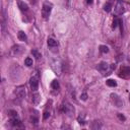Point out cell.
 <instances>
[{"label": "cell", "mask_w": 130, "mask_h": 130, "mask_svg": "<svg viewBox=\"0 0 130 130\" xmlns=\"http://www.w3.org/2000/svg\"><path fill=\"white\" fill-rule=\"evenodd\" d=\"M17 5H18V8H19L21 11H27V10H28L27 4H25V3L22 2L21 0H18V1H17Z\"/></svg>", "instance_id": "10"}, {"label": "cell", "mask_w": 130, "mask_h": 130, "mask_svg": "<svg viewBox=\"0 0 130 130\" xmlns=\"http://www.w3.org/2000/svg\"><path fill=\"white\" fill-rule=\"evenodd\" d=\"M15 94H16V96L17 98H19V99H22V98H24L25 96V94H26V92H25V87L23 86V85H20V86H17L16 88H15Z\"/></svg>", "instance_id": "6"}, {"label": "cell", "mask_w": 130, "mask_h": 130, "mask_svg": "<svg viewBox=\"0 0 130 130\" xmlns=\"http://www.w3.org/2000/svg\"><path fill=\"white\" fill-rule=\"evenodd\" d=\"M92 2H93V0H86L87 4H92Z\"/></svg>", "instance_id": "29"}, {"label": "cell", "mask_w": 130, "mask_h": 130, "mask_svg": "<svg viewBox=\"0 0 130 130\" xmlns=\"http://www.w3.org/2000/svg\"><path fill=\"white\" fill-rule=\"evenodd\" d=\"M10 124H11L12 126H14V127H21V126H22L20 120L18 119V117H17V118H11V119H10Z\"/></svg>", "instance_id": "9"}, {"label": "cell", "mask_w": 130, "mask_h": 130, "mask_svg": "<svg viewBox=\"0 0 130 130\" xmlns=\"http://www.w3.org/2000/svg\"><path fill=\"white\" fill-rule=\"evenodd\" d=\"M118 118H119L121 121H125V120H126V118H125V117H124L122 114H120V113L118 114Z\"/></svg>", "instance_id": "25"}, {"label": "cell", "mask_w": 130, "mask_h": 130, "mask_svg": "<svg viewBox=\"0 0 130 130\" xmlns=\"http://www.w3.org/2000/svg\"><path fill=\"white\" fill-rule=\"evenodd\" d=\"M100 51H101L102 53H108V52H109V48H108L107 46L102 45V46H100Z\"/></svg>", "instance_id": "22"}, {"label": "cell", "mask_w": 130, "mask_h": 130, "mask_svg": "<svg viewBox=\"0 0 130 130\" xmlns=\"http://www.w3.org/2000/svg\"><path fill=\"white\" fill-rule=\"evenodd\" d=\"M39 102H40V95H39V93H35L34 96H32V103L38 104Z\"/></svg>", "instance_id": "20"}, {"label": "cell", "mask_w": 130, "mask_h": 130, "mask_svg": "<svg viewBox=\"0 0 130 130\" xmlns=\"http://www.w3.org/2000/svg\"><path fill=\"white\" fill-rule=\"evenodd\" d=\"M111 8H112V5H111L110 3H106V4L104 5V10H105V11H108V12H109V11L111 10Z\"/></svg>", "instance_id": "24"}, {"label": "cell", "mask_w": 130, "mask_h": 130, "mask_svg": "<svg viewBox=\"0 0 130 130\" xmlns=\"http://www.w3.org/2000/svg\"><path fill=\"white\" fill-rule=\"evenodd\" d=\"M63 112L68 114V115H72L74 113V108L69 103H64V105H63Z\"/></svg>", "instance_id": "8"}, {"label": "cell", "mask_w": 130, "mask_h": 130, "mask_svg": "<svg viewBox=\"0 0 130 130\" xmlns=\"http://www.w3.org/2000/svg\"><path fill=\"white\" fill-rule=\"evenodd\" d=\"M49 117H50V113L45 112V113H44V119H48Z\"/></svg>", "instance_id": "27"}, {"label": "cell", "mask_w": 130, "mask_h": 130, "mask_svg": "<svg viewBox=\"0 0 130 130\" xmlns=\"http://www.w3.org/2000/svg\"><path fill=\"white\" fill-rule=\"evenodd\" d=\"M29 84H30L31 91H36V90L38 89V86H39V80H38V77H37V76H32V77L29 79Z\"/></svg>", "instance_id": "7"}, {"label": "cell", "mask_w": 130, "mask_h": 130, "mask_svg": "<svg viewBox=\"0 0 130 130\" xmlns=\"http://www.w3.org/2000/svg\"><path fill=\"white\" fill-rule=\"evenodd\" d=\"M51 86H52L53 89H56V90L60 88V84H59V82L57 80H53L52 83H51Z\"/></svg>", "instance_id": "16"}, {"label": "cell", "mask_w": 130, "mask_h": 130, "mask_svg": "<svg viewBox=\"0 0 130 130\" xmlns=\"http://www.w3.org/2000/svg\"><path fill=\"white\" fill-rule=\"evenodd\" d=\"M101 127H102V124H101V122H99V121H93V122L91 123V125H90V128H91V129H94V130L101 129Z\"/></svg>", "instance_id": "12"}, {"label": "cell", "mask_w": 130, "mask_h": 130, "mask_svg": "<svg viewBox=\"0 0 130 130\" xmlns=\"http://www.w3.org/2000/svg\"><path fill=\"white\" fill-rule=\"evenodd\" d=\"M84 114H81V115H79L78 116V118H77V120H78V123L79 124H82V125H84L85 124V121H84Z\"/></svg>", "instance_id": "17"}, {"label": "cell", "mask_w": 130, "mask_h": 130, "mask_svg": "<svg viewBox=\"0 0 130 130\" xmlns=\"http://www.w3.org/2000/svg\"><path fill=\"white\" fill-rule=\"evenodd\" d=\"M8 115H9L11 118H17V117H18V116H17V112L12 111V110H9V111H8Z\"/></svg>", "instance_id": "21"}, {"label": "cell", "mask_w": 130, "mask_h": 130, "mask_svg": "<svg viewBox=\"0 0 130 130\" xmlns=\"http://www.w3.org/2000/svg\"><path fill=\"white\" fill-rule=\"evenodd\" d=\"M24 64H25L27 67L31 66V65H32V59H31V58H29V57L25 58V60H24Z\"/></svg>", "instance_id": "19"}, {"label": "cell", "mask_w": 130, "mask_h": 130, "mask_svg": "<svg viewBox=\"0 0 130 130\" xmlns=\"http://www.w3.org/2000/svg\"><path fill=\"white\" fill-rule=\"evenodd\" d=\"M119 76H120V77H123V78H128V77H130V67L122 66V67L120 68Z\"/></svg>", "instance_id": "5"}, {"label": "cell", "mask_w": 130, "mask_h": 130, "mask_svg": "<svg viewBox=\"0 0 130 130\" xmlns=\"http://www.w3.org/2000/svg\"><path fill=\"white\" fill-rule=\"evenodd\" d=\"M111 96H112V100L114 101V103L116 104V106H117V107H121V106H122V102H121V100L119 99V96H118L117 94L112 93V94H111Z\"/></svg>", "instance_id": "11"}, {"label": "cell", "mask_w": 130, "mask_h": 130, "mask_svg": "<svg viewBox=\"0 0 130 130\" xmlns=\"http://www.w3.org/2000/svg\"><path fill=\"white\" fill-rule=\"evenodd\" d=\"M80 99H81V100H83V101H85V100L87 99V94H86V93H82V94H81V96H80Z\"/></svg>", "instance_id": "26"}, {"label": "cell", "mask_w": 130, "mask_h": 130, "mask_svg": "<svg viewBox=\"0 0 130 130\" xmlns=\"http://www.w3.org/2000/svg\"><path fill=\"white\" fill-rule=\"evenodd\" d=\"M18 51H19V52L21 51V47H20V46H14V47L12 48V52H13L14 54H17Z\"/></svg>", "instance_id": "23"}, {"label": "cell", "mask_w": 130, "mask_h": 130, "mask_svg": "<svg viewBox=\"0 0 130 130\" xmlns=\"http://www.w3.org/2000/svg\"><path fill=\"white\" fill-rule=\"evenodd\" d=\"M51 67H52V69L54 70V72H55L56 74H58V75L61 74V72H62V65H61V62H60L59 59H54V60H52V62H51Z\"/></svg>", "instance_id": "2"}, {"label": "cell", "mask_w": 130, "mask_h": 130, "mask_svg": "<svg viewBox=\"0 0 130 130\" xmlns=\"http://www.w3.org/2000/svg\"><path fill=\"white\" fill-rule=\"evenodd\" d=\"M115 64H111V65H109L108 63H106V62H102L99 66H98V69L104 74V75H109V74H111V72L115 69Z\"/></svg>", "instance_id": "1"}, {"label": "cell", "mask_w": 130, "mask_h": 130, "mask_svg": "<svg viewBox=\"0 0 130 130\" xmlns=\"http://www.w3.org/2000/svg\"><path fill=\"white\" fill-rule=\"evenodd\" d=\"M129 101H130V94H129Z\"/></svg>", "instance_id": "30"}, {"label": "cell", "mask_w": 130, "mask_h": 130, "mask_svg": "<svg viewBox=\"0 0 130 130\" xmlns=\"http://www.w3.org/2000/svg\"><path fill=\"white\" fill-rule=\"evenodd\" d=\"M17 37H18V40H19V41H26V35H25V32L22 31V30H19V31H18Z\"/></svg>", "instance_id": "13"}, {"label": "cell", "mask_w": 130, "mask_h": 130, "mask_svg": "<svg viewBox=\"0 0 130 130\" xmlns=\"http://www.w3.org/2000/svg\"><path fill=\"white\" fill-rule=\"evenodd\" d=\"M124 11H125V8H124L123 3L118 0L117 3H116V5H115V7H114V12H115V14H116V15H120V14L124 13Z\"/></svg>", "instance_id": "4"}, {"label": "cell", "mask_w": 130, "mask_h": 130, "mask_svg": "<svg viewBox=\"0 0 130 130\" xmlns=\"http://www.w3.org/2000/svg\"><path fill=\"white\" fill-rule=\"evenodd\" d=\"M31 54H32V55L36 57V59H38V60L42 57L41 53H39V52H38V50H31Z\"/></svg>", "instance_id": "18"}, {"label": "cell", "mask_w": 130, "mask_h": 130, "mask_svg": "<svg viewBox=\"0 0 130 130\" xmlns=\"http://www.w3.org/2000/svg\"><path fill=\"white\" fill-rule=\"evenodd\" d=\"M118 22H119L118 19H115V20H114V22H113V27H114V28L117 26V23H118Z\"/></svg>", "instance_id": "28"}, {"label": "cell", "mask_w": 130, "mask_h": 130, "mask_svg": "<svg viewBox=\"0 0 130 130\" xmlns=\"http://www.w3.org/2000/svg\"><path fill=\"white\" fill-rule=\"evenodd\" d=\"M106 83H107L108 86H111V87H114V86L117 85V82H116V80H114V79H108V80L106 81Z\"/></svg>", "instance_id": "15"}, {"label": "cell", "mask_w": 130, "mask_h": 130, "mask_svg": "<svg viewBox=\"0 0 130 130\" xmlns=\"http://www.w3.org/2000/svg\"><path fill=\"white\" fill-rule=\"evenodd\" d=\"M51 10H52V4L49 3L48 1L44 2V4H43V9H42V15H43V17H44L45 19H47V18L49 17V15H50V13H51Z\"/></svg>", "instance_id": "3"}, {"label": "cell", "mask_w": 130, "mask_h": 130, "mask_svg": "<svg viewBox=\"0 0 130 130\" xmlns=\"http://www.w3.org/2000/svg\"><path fill=\"white\" fill-rule=\"evenodd\" d=\"M48 46H50V47H56V46H58V42L56 40L52 39V38H49L48 39Z\"/></svg>", "instance_id": "14"}]
</instances>
